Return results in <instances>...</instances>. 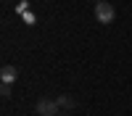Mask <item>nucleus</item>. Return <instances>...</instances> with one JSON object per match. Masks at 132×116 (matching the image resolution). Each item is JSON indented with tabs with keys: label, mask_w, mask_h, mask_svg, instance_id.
Here are the masks:
<instances>
[{
	"label": "nucleus",
	"mask_w": 132,
	"mask_h": 116,
	"mask_svg": "<svg viewBox=\"0 0 132 116\" xmlns=\"http://www.w3.org/2000/svg\"><path fill=\"white\" fill-rule=\"evenodd\" d=\"M37 116H58V103L56 100H45V98H42V100H37Z\"/></svg>",
	"instance_id": "f03ea898"
},
{
	"label": "nucleus",
	"mask_w": 132,
	"mask_h": 116,
	"mask_svg": "<svg viewBox=\"0 0 132 116\" xmlns=\"http://www.w3.org/2000/svg\"><path fill=\"white\" fill-rule=\"evenodd\" d=\"M114 16H116V11H114V5L111 3H95V19L101 21V24H111L114 21Z\"/></svg>",
	"instance_id": "f257e3e1"
},
{
	"label": "nucleus",
	"mask_w": 132,
	"mask_h": 116,
	"mask_svg": "<svg viewBox=\"0 0 132 116\" xmlns=\"http://www.w3.org/2000/svg\"><path fill=\"white\" fill-rule=\"evenodd\" d=\"M56 103H58V108H71V105H74V100H71V98H66V95H63V98H58Z\"/></svg>",
	"instance_id": "20e7f679"
},
{
	"label": "nucleus",
	"mask_w": 132,
	"mask_h": 116,
	"mask_svg": "<svg viewBox=\"0 0 132 116\" xmlns=\"http://www.w3.org/2000/svg\"><path fill=\"white\" fill-rule=\"evenodd\" d=\"M61 116H69V113H61Z\"/></svg>",
	"instance_id": "423d86ee"
},
{
	"label": "nucleus",
	"mask_w": 132,
	"mask_h": 116,
	"mask_svg": "<svg viewBox=\"0 0 132 116\" xmlns=\"http://www.w3.org/2000/svg\"><path fill=\"white\" fill-rule=\"evenodd\" d=\"M95 3H103V0H95Z\"/></svg>",
	"instance_id": "39448f33"
},
{
	"label": "nucleus",
	"mask_w": 132,
	"mask_h": 116,
	"mask_svg": "<svg viewBox=\"0 0 132 116\" xmlns=\"http://www.w3.org/2000/svg\"><path fill=\"white\" fill-rule=\"evenodd\" d=\"M16 77H19V69L16 66H3V69H0V79H3V84L16 82Z\"/></svg>",
	"instance_id": "7ed1b4c3"
}]
</instances>
